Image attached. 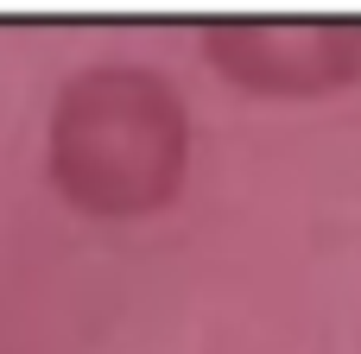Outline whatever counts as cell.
Returning <instances> with one entry per match:
<instances>
[{
    "label": "cell",
    "mask_w": 361,
    "mask_h": 354,
    "mask_svg": "<svg viewBox=\"0 0 361 354\" xmlns=\"http://www.w3.org/2000/svg\"><path fill=\"white\" fill-rule=\"evenodd\" d=\"M184 108L146 70H89L51 120V184L95 222H140L184 184Z\"/></svg>",
    "instance_id": "1"
},
{
    "label": "cell",
    "mask_w": 361,
    "mask_h": 354,
    "mask_svg": "<svg viewBox=\"0 0 361 354\" xmlns=\"http://www.w3.org/2000/svg\"><path fill=\"white\" fill-rule=\"evenodd\" d=\"M209 51H222V63L254 82V89H279V95H311L330 82L355 76V32H298V25H247V32H222L209 38Z\"/></svg>",
    "instance_id": "2"
}]
</instances>
